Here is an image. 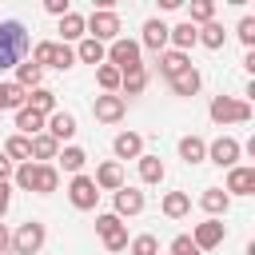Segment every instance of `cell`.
<instances>
[{
    "label": "cell",
    "instance_id": "obj_1",
    "mask_svg": "<svg viewBox=\"0 0 255 255\" xmlns=\"http://www.w3.org/2000/svg\"><path fill=\"white\" fill-rule=\"evenodd\" d=\"M12 183L20 187V191H36V195H52L56 187H60V167H52V163H16L12 167Z\"/></svg>",
    "mask_w": 255,
    "mask_h": 255
},
{
    "label": "cell",
    "instance_id": "obj_2",
    "mask_svg": "<svg viewBox=\"0 0 255 255\" xmlns=\"http://www.w3.org/2000/svg\"><path fill=\"white\" fill-rule=\"evenodd\" d=\"M28 52V28L20 20H0V72L24 64Z\"/></svg>",
    "mask_w": 255,
    "mask_h": 255
},
{
    "label": "cell",
    "instance_id": "obj_3",
    "mask_svg": "<svg viewBox=\"0 0 255 255\" xmlns=\"http://www.w3.org/2000/svg\"><path fill=\"white\" fill-rule=\"evenodd\" d=\"M84 36L96 40V44H112V40H120V16H116L112 8H96V12L84 20Z\"/></svg>",
    "mask_w": 255,
    "mask_h": 255
},
{
    "label": "cell",
    "instance_id": "obj_4",
    "mask_svg": "<svg viewBox=\"0 0 255 255\" xmlns=\"http://www.w3.org/2000/svg\"><path fill=\"white\" fill-rule=\"evenodd\" d=\"M139 52H143V48H139L135 40L120 36V40H112V48H108V60H104V64H112L120 76H128V72H139V68H143Z\"/></svg>",
    "mask_w": 255,
    "mask_h": 255
},
{
    "label": "cell",
    "instance_id": "obj_5",
    "mask_svg": "<svg viewBox=\"0 0 255 255\" xmlns=\"http://www.w3.org/2000/svg\"><path fill=\"white\" fill-rule=\"evenodd\" d=\"M207 116L215 124H247L251 120V104L247 100H235V96H215L211 108H207Z\"/></svg>",
    "mask_w": 255,
    "mask_h": 255
},
{
    "label": "cell",
    "instance_id": "obj_6",
    "mask_svg": "<svg viewBox=\"0 0 255 255\" xmlns=\"http://www.w3.org/2000/svg\"><path fill=\"white\" fill-rule=\"evenodd\" d=\"M44 239H48L44 223H40V219H28V223H20V227L12 231V251H16V255H40Z\"/></svg>",
    "mask_w": 255,
    "mask_h": 255
},
{
    "label": "cell",
    "instance_id": "obj_7",
    "mask_svg": "<svg viewBox=\"0 0 255 255\" xmlns=\"http://www.w3.org/2000/svg\"><path fill=\"white\" fill-rule=\"evenodd\" d=\"M96 231H100V239H104V247L108 251H124L128 247V227H124V219L120 215H96Z\"/></svg>",
    "mask_w": 255,
    "mask_h": 255
},
{
    "label": "cell",
    "instance_id": "obj_8",
    "mask_svg": "<svg viewBox=\"0 0 255 255\" xmlns=\"http://www.w3.org/2000/svg\"><path fill=\"white\" fill-rule=\"evenodd\" d=\"M68 199H72L76 211H92V207L100 203V187L92 183V175H72V183H68Z\"/></svg>",
    "mask_w": 255,
    "mask_h": 255
},
{
    "label": "cell",
    "instance_id": "obj_9",
    "mask_svg": "<svg viewBox=\"0 0 255 255\" xmlns=\"http://www.w3.org/2000/svg\"><path fill=\"white\" fill-rule=\"evenodd\" d=\"M223 239H227L223 219H203V223H195V231H191V243H195L199 251H211V247H219Z\"/></svg>",
    "mask_w": 255,
    "mask_h": 255
},
{
    "label": "cell",
    "instance_id": "obj_10",
    "mask_svg": "<svg viewBox=\"0 0 255 255\" xmlns=\"http://www.w3.org/2000/svg\"><path fill=\"white\" fill-rule=\"evenodd\" d=\"M239 151H243V147H239V139H231V135H219V139L207 143V159L219 163V167H235Z\"/></svg>",
    "mask_w": 255,
    "mask_h": 255
},
{
    "label": "cell",
    "instance_id": "obj_11",
    "mask_svg": "<svg viewBox=\"0 0 255 255\" xmlns=\"http://www.w3.org/2000/svg\"><path fill=\"white\" fill-rule=\"evenodd\" d=\"M124 112H128L124 96H96V104H92V116H96L100 124H120Z\"/></svg>",
    "mask_w": 255,
    "mask_h": 255
},
{
    "label": "cell",
    "instance_id": "obj_12",
    "mask_svg": "<svg viewBox=\"0 0 255 255\" xmlns=\"http://www.w3.org/2000/svg\"><path fill=\"white\" fill-rule=\"evenodd\" d=\"M44 131H48V135L60 143V139H72L80 128H76V116H72V112H60V108H56V112L44 120Z\"/></svg>",
    "mask_w": 255,
    "mask_h": 255
},
{
    "label": "cell",
    "instance_id": "obj_13",
    "mask_svg": "<svg viewBox=\"0 0 255 255\" xmlns=\"http://www.w3.org/2000/svg\"><path fill=\"white\" fill-rule=\"evenodd\" d=\"M112 151H116V159H139L143 155V135L139 131H120L112 139Z\"/></svg>",
    "mask_w": 255,
    "mask_h": 255
},
{
    "label": "cell",
    "instance_id": "obj_14",
    "mask_svg": "<svg viewBox=\"0 0 255 255\" xmlns=\"http://www.w3.org/2000/svg\"><path fill=\"white\" fill-rule=\"evenodd\" d=\"M92 183H96L100 191H120V187H124V167H120L116 159H108V163H100V167H96Z\"/></svg>",
    "mask_w": 255,
    "mask_h": 255
},
{
    "label": "cell",
    "instance_id": "obj_15",
    "mask_svg": "<svg viewBox=\"0 0 255 255\" xmlns=\"http://www.w3.org/2000/svg\"><path fill=\"white\" fill-rule=\"evenodd\" d=\"M223 191H231V195H251L255 191V167H227V187Z\"/></svg>",
    "mask_w": 255,
    "mask_h": 255
},
{
    "label": "cell",
    "instance_id": "obj_16",
    "mask_svg": "<svg viewBox=\"0 0 255 255\" xmlns=\"http://www.w3.org/2000/svg\"><path fill=\"white\" fill-rule=\"evenodd\" d=\"M143 203H147V199H143V191H135V187H128V183H124V187L116 191V211H112V215H120V219H124V215H139V211H143Z\"/></svg>",
    "mask_w": 255,
    "mask_h": 255
},
{
    "label": "cell",
    "instance_id": "obj_17",
    "mask_svg": "<svg viewBox=\"0 0 255 255\" xmlns=\"http://www.w3.org/2000/svg\"><path fill=\"white\" fill-rule=\"evenodd\" d=\"M199 207H203L211 219H219V215H227V207H231V195H227L223 187H207V191L199 195Z\"/></svg>",
    "mask_w": 255,
    "mask_h": 255
},
{
    "label": "cell",
    "instance_id": "obj_18",
    "mask_svg": "<svg viewBox=\"0 0 255 255\" xmlns=\"http://www.w3.org/2000/svg\"><path fill=\"white\" fill-rule=\"evenodd\" d=\"M183 68H191V60H187V52H159V64H155V72L163 76V80H171V76H179Z\"/></svg>",
    "mask_w": 255,
    "mask_h": 255
},
{
    "label": "cell",
    "instance_id": "obj_19",
    "mask_svg": "<svg viewBox=\"0 0 255 255\" xmlns=\"http://www.w3.org/2000/svg\"><path fill=\"white\" fill-rule=\"evenodd\" d=\"M167 84H171V92H175V96H195V92L203 88V76H199L195 68H183V72H179V76H171Z\"/></svg>",
    "mask_w": 255,
    "mask_h": 255
},
{
    "label": "cell",
    "instance_id": "obj_20",
    "mask_svg": "<svg viewBox=\"0 0 255 255\" xmlns=\"http://www.w3.org/2000/svg\"><path fill=\"white\" fill-rule=\"evenodd\" d=\"M40 131H44V116L32 112V108H20V112H16V135L32 139V135H40Z\"/></svg>",
    "mask_w": 255,
    "mask_h": 255
},
{
    "label": "cell",
    "instance_id": "obj_21",
    "mask_svg": "<svg viewBox=\"0 0 255 255\" xmlns=\"http://www.w3.org/2000/svg\"><path fill=\"white\" fill-rule=\"evenodd\" d=\"M28 143H32V163H48V159H56V155H60V143H56V139H52L48 131L32 135Z\"/></svg>",
    "mask_w": 255,
    "mask_h": 255
},
{
    "label": "cell",
    "instance_id": "obj_22",
    "mask_svg": "<svg viewBox=\"0 0 255 255\" xmlns=\"http://www.w3.org/2000/svg\"><path fill=\"white\" fill-rule=\"evenodd\" d=\"M60 167L68 171V175H84V163H88V151L84 147H76V143H68V147H60Z\"/></svg>",
    "mask_w": 255,
    "mask_h": 255
},
{
    "label": "cell",
    "instance_id": "obj_23",
    "mask_svg": "<svg viewBox=\"0 0 255 255\" xmlns=\"http://www.w3.org/2000/svg\"><path fill=\"white\" fill-rule=\"evenodd\" d=\"M163 44H167V24H163V20H147V24H143V40H139V48L163 52Z\"/></svg>",
    "mask_w": 255,
    "mask_h": 255
},
{
    "label": "cell",
    "instance_id": "obj_24",
    "mask_svg": "<svg viewBox=\"0 0 255 255\" xmlns=\"http://www.w3.org/2000/svg\"><path fill=\"white\" fill-rule=\"evenodd\" d=\"M195 44H203V48H211V52H219L223 44H227V32H223V24H203V28H195Z\"/></svg>",
    "mask_w": 255,
    "mask_h": 255
},
{
    "label": "cell",
    "instance_id": "obj_25",
    "mask_svg": "<svg viewBox=\"0 0 255 255\" xmlns=\"http://www.w3.org/2000/svg\"><path fill=\"white\" fill-rule=\"evenodd\" d=\"M24 108H32V112H40V116L48 120V116L56 112V92H48V88H32V92H28V104H24Z\"/></svg>",
    "mask_w": 255,
    "mask_h": 255
},
{
    "label": "cell",
    "instance_id": "obj_26",
    "mask_svg": "<svg viewBox=\"0 0 255 255\" xmlns=\"http://www.w3.org/2000/svg\"><path fill=\"white\" fill-rule=\"evenodd\" d=\"M179 159H183V163H203V159H207V143H203L199 135H183V139H179Z\"/></svg>",
    "mask_w": 255,
    "mask_h": 255
},
{
    "label": "cell",
    "instance_id": "obj_27",
    "mask_svg": "<svg viewBox=\"0 0 255 255\" xmlns=\"http://www.w3.org/2000/svg\"><path fill=\"white\" fill-rule=\"evenodd\" d=\"M187 211H191V195L187 191H167L163 195V215L167 219H183Z\"/></svg>",
    "mask_w": 255,
    "mask_h": 255
},
{
    "label": "cell",
    "instance_id": "obj_28",
    "mask_svg": "<svg viewBox=\"0 0 255 255\" xmlns=\"http://www.w3.org/2000/svg\"><path fill=\"white\" fill-rule=\"evenodd\" d=\"M40 80H44V68H36L32 60H24V64H16V80H12V84H20L24 92H32V88H40Z\"/></svg>",
    "mask_w": 255,
    "mask_h": 255
},
{
    "label": "cell",
    "instance_id": "obj_29",
    "mask_svg": "<svg viewBox=\"0 0 255 255\" xmlns=\"http://www.w3.org/2000/svg\"><path fill=\"white\" fill-rule=\"evenodd\" d=\"M60 36H64V44H80L84 40V16L80 12H68V16H60Z\"/></svg>",
    "mask_w": 255,
    "mask_h": 255
},
{
    "label": "cell",
    "instance_id": "obj_30",
    "mask_svg": "<svg viewBox=\"0 0 255 255\" xmlns=\"http://www.w3.org/2000/svg\"><path fill=\"white\" fill-rule=\"evenodd\" d=\"M167 44H175V52H187L191 44H195V24H175V28H167Z\"/></svg>",
    "mask_w": 255,
    "mask_h": 255
},
{
    "label": "cell",
    "instance_id": "obj_31",
    "mask_svg": "<svg viewBox=\"0 0 255 255\" xmlns=\"http://www.w3.org/2000/svg\"><path fill=\"white\" fill-rule=\"evenodd\" d=\"M76 60H84V64H104V60H108V48L84 36V40L76 44Z\"/></svg>",
    "mask_w": 255,
    "mask_h": 255
},
{
    "label": "cell",
    "instance_id": "obj_32",
    "mask_svg": "<svg viewBox=\"0 0 255 255\" xmlns=\"http://www.w3.org/2000/svg\"><path fill=\"white\" fill-rule=\"evenodd\" d=\"M4 155H8L12 163H28V159H32V143H28L24 135H8V139H4Z\"/></svg>",
    "mask_w": 255,
    "mask_h": 255
},
{
    "label": "cell",
    "instance_id": "obj_33",
    "mask_svg": "<svg viewBox=\"0 0 255 255\" xmlns=\"http://www.w3.org/2000/svg\"><path fill=\"white\" fill-rule=\"evenodd\" d=\"M163 175H167V167H163L159 155H139V179L143 183H159Z\"/></svg>",
    "mask_w": 255,
    "mask_h": 255
},
{
    "label": "cell",
    "instance_id": "obj_34",
    "mask_svg": "<svg viewBox=\"0 0 255 255\" xmlns=\"http://www.w3.org/2000/svg\"><path fill=\"white\" fill-rule=\"evenodd\" d=\"M215 20V0H191V8H187V24H211Z\"/></svg>",
    "mask_w": 255,
    "mask_h": 255
},
{
    "label": "cell",
    "instance_id": "obj_35",
    "mask_svg": "<svg viewBox=\"0 0 255 255\" xmlns=\"http://www.w3.org/2000/svg\"><path fill=\"white\" fill-rule=\"evenodd\" d=\"M28 104V92L20 88V84H0V108H24Z\"/></svg>",
    "mask_w": 255,
    "mask_h": 255
},
{
    "label": "cell",
    "instance_id": "obj_36",
    "mask_svg": "<svg viewBox=\"0 0 255 255\" xmlns=\"http://www.w3.org/2000/svg\"><path fill=\"white\" fill-rule=\"evenodd\" d=\"M96 84L104 88V96H116V92H120V72H116L112 64H100V68H96Z\"/></svg>",
    "mask_w": 255,
    "mask_h": 255
},
{
    "label": "cell",
    "instance_id": "obj_37",
    "mask_svg": "<svg viewBox=\"0 0 255 255\" xmlns=\"http://www.w3.org/2000/svg\"><path fill=\"white\" fill-rule=\"evenodd\" d=\"M76 64V48L72 44H56L52 48V60H48V68H60V72H68Z\"/></svg>",
    "mask_w": 255,
    "mask_h": 255
},
{
    "label": "cell",
    "instance_id": "obj_38",
    "mask_svg": "<svg viewBox=\"0 0 255 255\" xmlns=\"http://www.w3.org/2000/svg\"><path fill=\"white\" fill-rule=\"evenodd\" d=\"M120 88H124L128 96H139V92L147 88V68H139V72H128V76H120Z\"/></svg>",
    "mask_w": 255,
    "mask_h": 255
},
{
    "label": "cell",
    "instance_id": "obj_39",
    "mask_svg": "<svg viewBox=\"0 0 255 255\" xmlns=\"http://www.w3.org/2000/svg\"><path fill=\"white\" fill-rule=\"evenodd\" d=\"M235 32H239V40H243V48H247V52H255V16H243Z\"/></svg>",
    "mask_w": 255,
    "mask_h": 255
},
{
    "label": "cell",
    "instance_id": "obj_40",
    "mask_svg": "<svg viewBox=\"0 0 255 255\" xmlns=\"http://www.w3.org/2000/svg\"><path fill=\"white\" fill-rule=\"evenodd\" d=\"M131 255H159L155 235H135V239H131Z\"/></svg>",
    "mask_w": 255,
    "mask_h": 255
},
{
    "label": "cell",
    "instance_id": "obj_41",
    "mask_svg": "<svg viewBox=\"0 0 255 255\" xmlns=\"http://www.w3.org/2000/svg\"><path fill=\"white\" fill-rule=\"evenodd\" d=\"M52 48H56V40H40V44L32 48V64H36V68H48V60H52Z\"/></svg>",
    "mask_w": 255,
    "mask_h": 255
},
{
    "label": "cell",
    "instance_id": "obj_42",
    "mask_svg": "<svg viewBox=\"0 0 255 255\" xmlns=\"http://www.w3.org/2000/svg\"><path fill=\"white\" fill-rule=\"evenodd\" d=\"M171 255H203V251L191 243V235H175L171 239Z\"/></svg>",
    "mask_w": 255,
    "mask_h": 255
},
{
    "label": "cell",
    "instance_id": "obj_43",
    "mask_svg": "<svg viewBox=\"0 0 255 255\" xmlns=\"http://www.w3.org/2000/svg\"><path fill=\"white\" fill-rule=\"evenodd\" d=\"M8 207H12V183H0V219L8 215Z\"/></svg>",
    "mask_w": 255,
    "mask_h": 255
},
{
    "label": "cell",
    "instance_id": "obj_44",
    "mask_svg": "<svg viewBox=\"0 0 255 255\" xmlns=\"http://www.w3.org/2000/svg\"><path fill=\"white\" fill-rule=\"evenodd\" d=\"M44 8L52 12V16H68L72 8H68V0H44Z\"/></svg>",
    "mask_w": 255,
    "mask_h": 255
},
{
    "label": "cell",
    "instance_id": "obj_45",
    "mask_svg": "<svg viewBox=\"0 0 255 255\" xmlns=\"http://www.w3.org/2000/svg\"><path fill=\"white\" fill-rule=\"evenodd\" d=\"M8 179H12V159L0 151V183H8Z\"/></svg>",
    "mask_w": 255,
    "mask_h": 255
},
{
    "label": "cell",
    "instance_id": "obj_46",
    "mask_svg": "<svg viewBox=\"0 0 255 255\" xmlns=\"http://www.w3.org/2000/svg\"><path fill=\"white\" fill-rule=\"evenodd\" d=\"M8 247H12V231H8V227H4V223H0V255H4V251H8Z\"/></svg>",
    "mask_w": 255,
    "mask_h": 255
},
{
    "label": "cell",
    "instance_id": "obj_47",
    "mask_svg": "<svg viewBox=\"0 0 255 255\" xmlns=\"http://www.w3.org/2000/svg\"><path fill=\"white\" fill-rule=\"evenodd\" d=\"M0 112H4V108H0Z\"/></svg>",
    "mask_w": 255,
    "mask_h": 255
}]
</instances>
